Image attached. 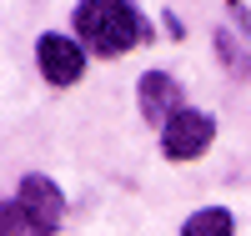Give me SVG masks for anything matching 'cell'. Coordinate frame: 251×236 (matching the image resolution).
I'll list each match as a JSON object with an SVG mask.
<instances>
[{
  "mask_svg": "<svg viewBox=\"0 0 251 236\" xmlns=\"http://www.w3.org/2000/svg\"><path fill=\"white\" fill-rule=\"evenodd\" d=\"M181 236H236V216L226 206H201L181 221Z\"/></svg>",
  "mask_w": 251,
  "mask_h": 236,
  "instance_id": "cell-6",
  "label": "cell"
},
{
  "mask_svg": "<svg viewBox=\"0 0 251 236\" xmlns=\"http://www.w3.org/2000/svg\"><path fill=\"white\" fill-rule=\"evenodd\" d=\"M161 26H166V35H171V40H181V35H186V26H181V20H176L171 10H166V15H161Z\"/></svg>",
  "mask_w": 251,
  "mask_h": 236,
  "instance_id": "cell-8",
  "label": "cell"
},
{
  "mask_svg": "<svg viewBox=\"0 0 251 236\" xmlns=\"http://www.w3.org/2000/svg\"><path fill=\"white\" fill-rule=\"evenodd\" d=\"M71 26H75V40L86 46V55H100V60H121L151 40V20L131 0H80Z\"/></svg>",
  "mask_w": 251,
  "mask_h": 236,
  "instance_id": "cell-1",
  "label": "cell"
},
{
  "mask_svg": "<svg viewBox=\"0 0 251 236\" xmlns=\"http://www.w3.org/2000/svg\"><path fill=\"white\" fill-rule=\"evenodd\" d=\"M226 5H241V0H226Z\"/></svg>",
  "mask_w": 251,
  "mask_h": 236,
  "instance_id": "cell-9",
  "label": "cell"
},
{
  "mask_svg": "<svg viewBox=\"0 0 251 236\" xmlns=\"http://www.w3.org/2000/svg\"><path fill=\"white\" fill-rule=\"evenodd\" d=\"M66 221V191L50 176H20L15 196L0 201V236H55Z\"/></svg>",
  "mask_w": 251,
  "mask_h": 236,
  "instance_id": "cell-2",
  "label": "cell"
},
{
  "mask_svg": "<svg viewBox=\"0 0 251 236\" xmlns=\"http://www.w3.org/2000/svg\"><path fill=\"white\" fill-rule=\"evenodd\" d=\"M216 141V121L211 111H196V105H181V111L161 126V156L166 161H201Z\"/></svg>",
  "mask_w": 251,
  "mask_h": 236,
  "instance_id": "cell-3",
  "label": "cell"
},
{
  "mask_svg": "<svg viewBox=\"0 0 251 236\" xmlns=\"http://www.w3.org/2000/svg\"><path fill=\"white\" fill-rule=\"evenodd\" d=\"M35 60H40V76L50 85H60V91L86 76V46L75 35H60V30H46L35 40Z\"/></svg>",
  "mask_w": 251,
  "mask_h": 236,
  "instance_id": "cell-4",
  "label": "cell"
},
{
  "mask_svg": "<svg viewBox=\"0 0 251 236\" xmlns=\"http://www.w3.org/2000/svg\"><path fill=\"white\" fill-rule=\"evenodd\" d=\"M136 105L151 126H166L176 111H181V80L171 71H146L136 80Z\"/></svg>",
  "mask_w": 251,
  "mask_h": 236,
  "instance_id": "cell-5",
  "label": "cell"
},
{
  "mask_svg": "<svg viewBox=\"0 0 251 236\" xmlns=\"http://www.w3.org/2000/svg\"><path fill=\"white\" fill-rule=\"evenodd\" d=\"M211 40H216V55H221V66H226V71H236L241 80H251V51L241 46V40H236L231 30H226V26H216V30H211Z\"/></svg>",
  "mask_w": 251,
  "mask_h": 236,
  "instance_id": "cell-7",
  "label": "cell"
}]
</instances>
